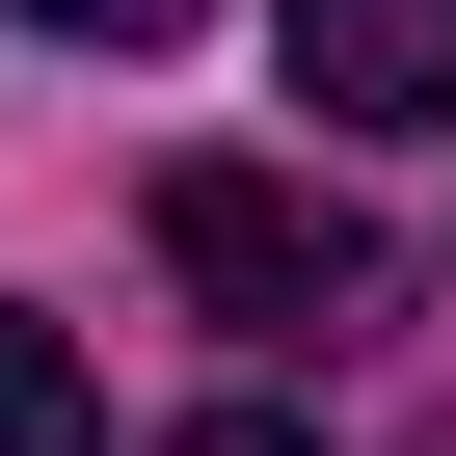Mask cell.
<instances>
[{
	"label": "cell",
	"instance_id": "cell-1",
	"mask_svg": "<svg viewBox=\"0 0 456 456\" xmlns=\"http://www.w3.org/2000/svg\"><path fill=\"white\" fill-rule=\"evenodd\" d=\"M161 269L242 322V349H296V322H376V242H349L296 161H161Z\"/></svg>",
	"mask_w": 456,
	"mask_h": 456
},
{
	"label": "cell",
	"instance_id": "cell-2",
	"mask_svg": "<svg viewBox=\"0 0 456 456\" xmlns=\"http://www.w3.org/2000/svg\"><path fill=\"white\" fill-rule=\"evenodd\" d=\"M269 54H296L322 134H429L456 108V0H269Z\"/></svg>",
	"mask_w": 456,
	"mask_h": 456
},
{
	"label": "cell",
	"instance_id": "cell-3",
	"mask_svg": "<svg viewBox=\"0 0 456 456\" xmlns=\"http://www.w3.org/2000/svg\"><path fill=\"white\" fill-rule=\"evenodd\" d=\"M0 456H108V403H81V349H54V322H0Z\"/></svg>",
	"mask_w": 456,
	"mask_h": 456
},
{
	"label": "cell",
	"instance_id": "cell-4",
	"mask_svg": "<svg viewBox=\"0 0 456 456\" xmlns=\"http://www.w3.org/2000/svg\"><path fill=\"white\" fill-rule=\"evenodd\" d=\"M28 28H81V54H161V28H188V0H28Z\"/></svg>",
	"mask_w": 456,
	"mask_h": 456
},
{
	"label": "cell",
	"instance_id": "cell-5",
	"mask_svg": "<svg viewBox=\"0 0 456 456\" xmlns=\"http://www.w3.org/2000/svg\"><path fill=\"white\" fill-rule=\"evenodd\" d=\"M161 456H322V429H296V403H215V429H161Z\"/></svg>",
	"mask_w": 456,
	"mask_h": 456
}]
</instances>
